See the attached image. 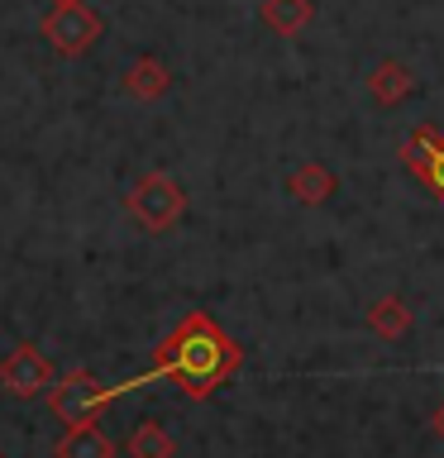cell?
Wrapping results in <instances>:
<instances>
[{
    "instance_id": "cell-15",
    "label": "cell",
    "mask_w": 444,
    "mask_h": 458,
    "mask_svg": "<svg viewBox=\"0 0 444 458\" xmlns=\"http://www.w3.org/2000/svg\"><path fill=\"white\" fill-rule=\"evenodd\" d=\"M48 5H67V0H48Z\"/></svg>"
},
{
    "instance_id": "cell-4",
    "label": "cell",
    "mask_w": 444,
    "mask_h": 458,
    "mask_svg": "<svg viewBox=\"0 0 444 458\" xmlns=\"http://www.w3.org/2000/svg\"><path fill=\"white\" fill-rule=\"evenodd\" d=\"M38 34H43V43H48L57 57H81V53H91L100 43L106 20H100L86 0H67V5H53L48 14H43Z\"/></svg>"
},
{
    "instance_id": "cell-12",
    "label": "cell",
    "mask_w": 444,
    "mask_h": 458,
    "mask_svg": "<svg viewBox=\"0 0 444 458\" xmlns=\"http://www.w3.org/2000/svg\"><path fill=\"white\" fill-rule=\"evenodd\" d=\"M53 458H115V444L100 425H77L53 444Z\"/></svg>"
},
{
    "instance_id": "cell-13",
    "label": "cell",
    "mask_w": 444,
    "mask_h": 458,
    "mask_svg": "<svg viewBox=\"0 0 444 458\" xmlns=\"http://www.w3.org/2000/svg\"><path fill=\"white\" fill-rule=\"evenodd\" d=\"M124 454L129 458H177V439H172L158 420H139L129 444H124Z\"/></svg>"
},
{
    "instance_id": "cell-8",
    "label": "cell",
    "mask_w": 444,
    "mask_h": 458,
    "mask_svg": "<svg viewBox=\"0 0 444 458\" xmlns=\"http://www.w3.org/2000/svg\"><path fill=\"white\" fill-rule=\"evenodd\" d=\"M263 24L272 29V34H282V38H296V34H306L311 20H315V0H263Z\"/></svg>"
},
{
    "instance_id": "cell-10",
    "label": "cell",
    "mask_w": 444,
    "mask_h": 458,
    "mask_svg": "<svg viewBox=\"0 0 444 458\" xmlns=\"http://www.w3.org/2000/svg\"><path fill=\"white\" fill-rule=\"evenodd\" d=\"M368 329L378 339H387V344H401L411 335V306L401 296H378L368 306Z\"/></svg>"
},
{
    "instance_id": "cell-3",
    "label": "cell",
    "mask_w": 444,
    "mask_h": 458,
    "mask_svg": "<svg viewBox=\"0 0 444 458\" xmlns=\"http://www.w3.org/2000/svg\"><path fill=\"white\" fill-rule=\"evenodd\" d=\"M124 210L134 215L149 234H167V229H177L182 215H186V191H182L177 177H167V172H143V177L129 186Z\"/></svg>"
},
{
    "instance_id": "cell-7",
    "label": "cell",
    "mask_w": 444,
    "mask_h": 458,
    "mask_svg": "<svg viewBox=\"0 0 444 458\" xmlns=\"http://www.w3.org/2000/svg\"><path fill=\"white\" fill-rule=\"evenodd\" d=\"M368 91H372V100H378V106L397 110L401 100H411V96H415V77L397 63V57H382V63L368 72Z\"/></svg>"
},
{
    "instance_id": "cell-16",
    "label": "cell",
    "mask_w": 444,
    "mask_h": 458,
    "mask_svg": "<svg viewBox=\"0 0 444 458\" xmlns=\"http://www.w3.org/2000/svg\"><path fill=\"white\" fill-rule=\"evenodd\" d=\"M0 458H5V454H0Z\"/></svg>"
},
{
    "instance_id": "cell-1",
    "label": "cell",
    "mask_w": 444,
    "mask_h": 458,
    "mask_svg": "<svg viewBox=\"0 0 444 458\" xmlns=\"http://www.w3.org/2000/svg\"><path fill=\"white\" fill-rule=\"evenodd\" d=\"M239 368H243V349L235 344V335H225L210 310H186L182 320L158 339L153 368L120 382V396L139 392V386L153 382V377H172L182 386L186 401H210Z\"/></svg>"
},
{
    "instance_id": "cell-2",
    "label": "cell",
    "mask_w": 444,
    "mask_h": 458,
    "mask_svg": "<svg viewBox=\"0 0 444 458\" xmlns=\"http://www.w3.org/2000/svg\"><path fill=\"white\" fill-rule=\"evenodd\" d=\"M110 401H120V386H106L100 377H91L86 368H72V372H63V377H53V386H48V411L67 429L96 425L100 411H106Z\"/></svg>"
},
{
    "instance_id": "cell-11",
    "label": "cell",
    "mask_w": 444,
    "mask_h": 458,
    "mask_svg": "<svg viewBox=\"0 0 444 458\" xmlns=\"http://www.w3.org/2000/svg\"><path fill=\"white\" fill-rule=\"evenodd\" d=\"M124 91L129 96H139V100H158V96H167V86H172V72L158 63L153 53H143V57H134L129 63V72H124Z\"/></svg>"
},
{
    "instance_id": "cell-6",
    "label": "cell",
    "mask_w": 444,
    "mask_h": 458,
    "mask_svg": "<svg viewBox=\"0 0 444 458\" xmlns=\"http://www.w3.org/2000/svg\"><path fill=\"white\" fill-rule=\"evenodd\" d=\"M401 167L444 206V134L440 129H430V124L411 129L406 143H401Z\"/></svg>"
},
{
    "instance_id": "cell-9",
    "label": "cell",
    "mask_w": 444,
    "mask_h": 458,
    "mask_svg": "<svg viewBox=\"0 0 444 458\" xmlns=\"http://www.w3.org/2000/svg\"><path fill=\"white\" fill-rule=\"evenodd\" d=\"M335 186H339L335 172H329L325 163H315V157H311V163H301L292 177H286V191H292L301 206H325V200L335 196Z\"/></svg>"
},
{
    "instance_id": "cell-5",
    "label": "cell",
    "mask_w": 444,
    "mask_h": 458,
    "mask_svg": "<svg viewBox=\"0 0 444 458\" xmlns=\"http://www.w3.org/2000/svg\"><path fill=\"white\" fill-rule=\"evenodd\" d=\"M53 377H57V368L38 344H14V349L5 353V363H0V392L14 396V401L48 396Z\"/></svg>"
},
{
    "instance_id": "cell-14",
    "label": "cell",
    "mask_w": 444,
    "mask_h": 458,
    "mask_svg": "<svg viewBox=\"0 0 444 458\" xmlns=\"http://www.w3.org/2000/svg\"><path fill=\"white\" fill-rule=\"evenodd\" d=\"M430 425H435V435L444 439V401H440V406H435V415H430Z\"/></svg>"
}]
</instances>
